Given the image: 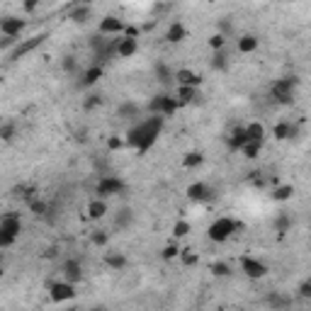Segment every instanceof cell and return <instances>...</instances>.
I'll return each instance as SVG.
<instances>
[{
  "instance_id": "cell-55",
  "label": "cell",
  "mask_w": 311,
  "mask_h": 311,
  "mask_svg": "<svg viewBox=\"0 0 311 311\" xmlns=\"http://www.w3.org/2000/svg\"><path fill=\"white\" fill-rule=\"evenodd\" d=\"M75 139H78L81 144H85V141H88V137H85V131H78V134H75Z\"/></svg>"
},
{
  "instance_id": "cell-50",
  "label": "cell",
  "mask_w": 311,
  "mask_h": 311,
  "mask_svg": "<svg viewBox=\"0 0 311 311\" xmlns=\"http://www.w3.org/2000/svg\"><path fill=\"white\" fill-rule=\"evenodd\" d=\"M122 146H124V141H122L119 137H110V139H107V148H110V151H119Z\"/></svg>"
},
{
  "instance_id": "cell-2",
  "label": "cell",
  "mask_w": 311,
  "mask_h": 311,
  "mask_svg": "<svg viewBox=\"0 0 311 311\" xmlns=\"http://www.w3.org/2000/svg\"><path fill=\"white\" fill-rule=\"evenodd\" d=\"M241 229H243L241 221L231 219V217H219V219H214L209 224L207 236H209V241H214V243H224V241H229V238Z\"/></svg>"
},
{
  "instance_id": "cell-8",
  "label": "cell",
  "mask_w": 311,
  "mask_h": 311,
  "mask_svg": "<svg viewBox=\"0 0 311 311\" xmlns=\"http://www.w3.org/2000/svg\"><path fill=\"white\" fill-rule=\"evenodd\" d=\"M25 25H27L25 20L8 15V17L0 20V34H3V37H10V39H17L20 34L25 32Z\"/></svg>"
},
{
  "instance_id": "cell-49",
  "label": "cell",
  "mask_w": 311,
  "mask_h": 311,
  "mask_svg": "<svg viewBox=\"0 0 311 311\" xmlns=\"http://www.w3.org/2000/svg\"><path fill=\"white\" fill-rule=\"evenodd\" d=\"M297 292H299L302 299H309V297H311V280H304V282L299 284V289H297Z\"/></svg>"
},
{
  "instance_id": "cell-15",
  "label": "cell",
  "mask_w": 311,
  "mask_h": 311,
  "mask_svg": "<svg viewBox=\"0 0 311 311\" xmlns=\"http://www.w3.org/2000/svg\"><path fill=\"white\" fill-rule=\"evenodd\" d=\"M273 137L277 141H287V139H297L299 137V124H292V122H277L273 129Z\"/></svg>"
},
{
  "instance_id": "cell-7",
  "label": "cell",
  "mask_w": 311,
  "mask_h": 311,
  "mask_svg": "<svg viewBox=\"0 0 311 311\" xmlns=\"http://www.w3.org/2000/svg\"><path fill=\"white\" fill-rule=\"evenodd\" d=\"M44 39H46V34H37V37L20 42V44L15 46L12 51H10V61H20V59H25L27 54H32L34 49H39V46L44 44Z\"/></svg>"
},
{
  "instance_id": "cell-19",
  "label": "cell",
  "mask_w": 311,
  "mask_h": 311,
  "mask_svg": "<svg viewBox=\"0 0 311 311\" xmlns=\"http://www.w3.org/2000/svg\"><path fill=\"white\" fill-rule=\"evenodd\" d=\"M226 144H229L231 151H241V148L248 144V139H246V129L243 127H236L234 131L229 134V139H226Z\"/></svg>"
},
{
  "instance_id": "cell-43",
  "label": "cell",
  "mask_w": 311,
  "mask_h": 311,
  "mask_svg": "<svg viewBox=\"0 0 311 311\" xmlns=\"http://www.w3.org/2000/svg\"><path fill=\"white\" fill-rule=\"evenodd\" d=\"M187 234H190V221H175L173 236H175V238H185Z\"/></svg>"
},
{
  "instance_id": "cell-9",
  "label": "cell",
  "mask_w": 311,
  "mask_h": 311,
  "mask_svg": "<svg viewBox=\"0 0 311 311\" xmlns=\"http://www.w3.org/2000/svg\"><path fill=\"white\" fill-rule=\"evenodd\" d=\"M49 292H51V299H54L56 304H61V302H71L75 297V284L71 282H54L51 287H49Z\"/></svg>"
},
{
  "instance_id": "cell-4",
  "label": "cell",
  "mask_w": 311,
  "mask_h": 311,
  "mask_svg": "<svg viewBox=\"0 0 311 311\" xmlns=\"http://www.w3.org/2000/svg\"><path fill=\"white\" fill-rule=\"evenodd\" d=\"M124 190H127V185L117 175H102L98 180V187H95L98 200H105V197H112V195H122Z\"/></svg>"
},
{
  "instance_id": "cell-11",
  "label": "cell",
  "mask_w": 311,
  "mask_h": 311,
  "mask_svg": "<svg viewBox=\"0 0 311 311\" xmlns=\"http://www.w3.org/2000/svg\"><path fill=\"white\" fill-rule=\"evenodd\" d=\"M137 51H139V39H129V37H122V34L114 39V54L119 59H131Z\"/></svg>"
},
{
  "instance_id": "cell-14",
  "label": "cell",
  "mask_w": 311,
  "mask_h": 311,
  "mask_svg": "<svg viewBox=\"0 0 311 311\" xmlns=\"http://www.w3.org/2000/svg\"><path fill=\"white\" fill-rule=\"evenodd\" d=\"M214 197H217V195L211 192L207 183H192L187 187V200H192V202H209V200H214Z\"/></svg>"
},
{
  "instance_id": "cell-3",
  "label": "cell",
  "mask_w": 311,
  "mask_h": 311,
  "mask_svg": "<svg viewBox=\"0 0 311 311\" xmlns=\"http://www.w3.org/2000/svg\"><path fill=\"white\" fill-rule=\"evenodd\" d=\"M299 85L297 78H280L270 85V92H273V100L280 102V105H292L294 102V88Z\"/></svg>"
},
{
  "instance_id": "cell-18",
  "label": "cell",
  "mask_w": 311,
  "mask_h": 311,
  "mask_svg": "<svg viewBox=\"0 0 311 311\" xmlns=\"http://www.w3.org/2000/svg\"><path fill=\"white\" fill-rule=\"evenodd\" d=\"M175 100L180 102V107L183 105H195V102H202V95L197 88H178L175 92Z\"/></svg>"
},
{
  "instance_id": "cell-51",
  "label": "cell",
  "mask_w": 311,
  "mask_h": 311,
  "mask_svg": "<svg viewBox=\"0 0 311 311\" xmlns=\"http://www.w3.org/2000/svg\"><path fill=\"white\" fill-rule=\"evenodd\" d=\"M248 180H250V185H256V187H263V185L267 183L265 178H263V173H250V178H248Z\"/></svg>"
},
{
  "instance_id": "cell-46",
  "label": "cell",
  "mask_w": 311,
  "mask_h": 311,
  "mask_svg": "<svg viewBox=\"0 0 311 311\" xmlns=\"http://www.w3.org/2000/svg\"><path fill=\"white\" fill-rule=\"evenodd\" d=\"M209 46L214 49V51H221V49L226 46V37H221L219 32H217V34H211V37H209Z\"/></svg>"
},
{
  "instance_id": "cell-35",
  "label": "cell",
  "mask_w": 311,
  "mask_h": 311,
  "mask_svg": "<svg viewBox=\"0 0 311 311\" xmlns=\"http://www.w3.org/2000/svg\"><path fill=\"white\" fill-rule=\"evenodd\" d=\"M15 137H17V124H15V122L0 124V139H3V141H12Z\"/></svg>"
},
{
  "instance_id": "cell-26",
  "label": "cell",
  "mask_w": 311,
  "mask_h": 311,
  "mask_svg": "<svg viewBox=\"0 0 311 311\" xmlns=\"http://www.w3.org/2000/svg\"><path fill=\"white\" fill-rule=\"evenodd\" d=\"M180 110V102L175 100V95H163V105H161V117H170Z\"/></svg>"
},
{
  "instance_id": "cell-40",
  "label": "cell",
  "mask_w": 311,
  "mask_h": 311,
  "mask_svg": "<svg viewBox=\"0 0 311 311\" xmlns=\"http://www.w3.org/2000/svg\"><path fill=\"white\" fill-rule=\"evenodd\" d=\"M102 105V95H98V92H92V95H88L85 100H83V110H95V107H100Z\"/></svg>"
},
{
  "instance_id": "cell-22",
  "label": "cell",
  "mask_w": 311,
  "mask_h": 311,
  "mask_svg": "<svg viewBox=\"0 0 311 311\" xmlns=\"http://www.w3.org/2000/svg\"><path fill=\"white\" fill-rule=\"evenodd\" d=\"M105 214H107V202L105 200H92L90 204H88V219L98 221V219H102Z\"/></svg>"
},
{
  "instance_id": "cell-10",
  "label": "cell",
  "mask_w": 311,
  "mask_h": 311,
  "mask_svg": "<svg viewBox=\"0 0 311 311\" xmlns=\"http://www.w3.org/2000/svg\"><path fill=\"white\" fill-rule=\"evenodd\" d=\"M173 81L178 83V88H200L202 85V75L190 71V68H178L173 73Z\"/></svg>"
},
{
  "instance_id": "cell-44",
  "label": "cell",
  "mask_w": 311,
  "mask_h": 311,
  "mask_svg": "<svg viewBox=\"0 0 311 311\" xmlns=\"http://www.w3.org/2000/svg\"><path fill=\"white\" fill-rule=\"evenodd\" d=\"M61 68H64L66 73H75V71H78V61H75V56H64V59H61Z\"/></svg>"
},
{
  "instance_id": "cell-39",
  "label": "cell",
  "mask_w": 311,
  "mask_h": 311,
  "mask_svg": "<svg viewBox=\"0 0 311 311\" xmlns=\"http://www.w3.org/2000/svg\"><path fill=\"white\" fill-rule=\"evenodd\" d=\"M211 275H214V277H229V275H231L229 263H224V260H217V263H211Z\"/></svg>"
},
{
  "instance_id": "cell-53",
  "label": "cell",
  "mask_w": 311,
  "mask_h": 311,
  "mask_svg": "<svg viewBox=\"0 0 311 311\" xmlns=\"http://www.w3.org/2000/svg\"><path fill=\"white\" fill-rule=\"evenodd\" d=\"M37 8H39V3H37V0H27V3L22 5V10H25V12H34Z\"/></svg>"
},
{
  "instance_id": "cell-52",
  "label": "cell",
  "mask_w": 311,
  "mask_h": 311,
  "mask_svg": "<svg viewBox=\"0 0 311 311\" xmlns=\"http://www.w3.org/2000/svg\"><path fill=\"white\" fill-rule=\"evenodd\" d=\"M219 34L221 37H226V34H229V32H234V25H231V22H226V20H219Z\"/></svg>"
},
{
  "instance_id": "cell-28",
  "label": "cell",
  "mask_w": 311,
  "mask_h": 311,
  "mask_svg": "<svg viewBox=\"0 0 311 311\" xmlns=\"http://www.w3.org/2000/svg\"><path fill=\"white\" fill-rule=\"evenodd\" d=\"M267 304L273 306V311H282V309H287V306L292 304V299H289V297H284V294H280V292H273L270 297H267Z\"/></svg>"
},
{
  "instance_id": "cell-34",
  "label": "cell",
  "mask_w": 311,
  "mask_h": 311,
  "mask_svg": "<svg viewBox=\"0 0 311 311\" xmlns=\"http://www.w3.org/2000/svg\"><path fill=\"white\" fill-rule=\"evenodd\" d=\"M180 263H183L185 267H195L197 265V260H200V256H197V253H195L192 248H185V250H180Z\"/></svg>"
},
{
  "instance_id": "cell-56",
  "label": "cell",
  "mask_w": 311,
  "mask_h": 311,
  "mask_svg": "<svg viewBox=\"0 0 311 311\" xmlns=\"http://www.w3.org/2000/svg\"><path fill=\"white\" fill-rule=\"evenodd\" d=\"M0 275H3V256H0Z\"/></svg>"
},
{
  "instance_id": "cell-16",
  "label": "cell",
  "mask_w": 311,
  "mask_h": 311,
  "mask_svg": "<svg viewBox=\"0 0 311 311\" xmlns=\"http://www.w3.org/2000/svg\"><path fill=\"white\" fill-rule=\"evenodd\" d=\"M61 273H64L66 282L75 284V282H81V277H83V265L75 260V258H68L64 263V267H61Z\"/></svg>"
},
{
  "instance_id": "cell-31",
  "label": "cell",
  "mask_w": 311,
  "mask_h": 311,
  "mask_svg": "<svg viewBox=\"0 0 311 311\" xmlns=\"http://www.w3.org/2000/svg\"><path fill=\"white\" fill-rule=\"evenodd\" d=\"M102 73H105V71H102V66L92 64L90 68H88V71L83 73V85H95V83H98V81L102 78Z\"/></svg>"
},
{
  "instance_id": "cell-42",
  "label": "cell",
  "mask_w": 311,
  "mask_h": 311,
  "mask_svg": "<svg viewBox=\"0 0 311 311\" xmlns=\"http://www.w3.org/2000/svg\"><path fill=\"white\" fill-rule=\"evenodd\" d=\"M90 241H92V243H95L98 248H105L107 243H110V234H107V231H95V234L90 236Z\"/></svg>"
},
{
  "instance_id": "cell-1",
  "label": "cell",
  "mask_w": 311,
  "mask_h": 311,
  "mask_svg": "<svg viewBox=\"0 0 311 311\" xmlns=\"http://www.w3.org/2000/svg\"><path fill=\"white\" fill-rule=\"evenodd\" d=\"M163 124L165 117H161V114H151V117L141 119L127 131V144L131 148H137V153H146L148 148L156 144V139L161 137Z\"/></svg>"
},
{
  "instance_id": "cell-24",
  "label": "cell",
  "mask_w": 311,
  "mask_h": 311,
  "mask_svg": "<svg viewBox=\"0 0 311 311\" xmlns=\"http://www.w3.org/2000/svg\"><path fill=\"white\" fill-rule=\"evenodd\" d=\"M105 265L112 267V270H122V267H127V256H124V253H119V250L105 253Z\"/></svg>"
},
{
  "instance_id": "cell-48",
  "label": "cell",
  "mask_w": 311,
  "mask_h": 311,
  "mask_svg": "<svg viewBox=\"0 0 311 311\" xmlns=\"http://www.w3.org/2000/svg\"><path fill=\"white\" fill-rule=\"evenodd\" d=\"M15 241H17L15 236H10V234H5V231H0V248H10V246H15Z\"/></svg>"
},
{
  "instance_id": "cell-21",
  "label": "cell",
  "mask_w": 311,
  "mask_h": 311,
  "mask_svg": "<svg viewBox=\"0 0 311 311\" xmlns=\"http://www.w3.org/2000/svg\"><path fill=\"white\" fill-rule=\"evenodd\" d=\"M246 129V139L248 141H256V144H263V137H265V127L260 122H250Z\"/></svg>"
},
{
  "instance_id": "cell-20",
  "label": "cell",
  "mask_w": 311,
  "mask_h": 311,
  "mask_svg": "<svg viewBox=\"0 0 311 311\" xmlns=\"http://www.w3.org/2000/svg\"><path fill=\"white\" fill-rule=\"evenodd\" d=\"M92 15V8L88 5V3H78V5H73V10H71V20L73 22H78V25H83V22H88Z\"/></svg>"
},
{
  "instance_id": "cell-30",
  "label": "cell",
  "mask_w": 311,
  "mask_h": 311,
  "mask_svg": "<svg viewBox=\"0 0 311 311\" xmlns=\"http://www.w3.org/2000/svg\"><path fill=\"white\" fill-rule=\"evenodd\" d=\"M209 66L214 68V71H226V68H229V54H226L224 49H221V51H214Z\"/></svg>"
},
{
  "instance_id": "cell-36",
  "label": "cell",
  "mask_w": 311,
  "mask_h": 311,
  "mask_svg": "<svg viewBox=\"0 0 311 311\" xmlns=\"http://www.w3.org/2000/svg\"><path fill=\"white\" fill-rule=\"evenodd\" d=\"M15 195L22 197V200L32 202V200H37V187L34 185H20V187H15Z\"/></svg>"
},
{
  "instance_id": "cell-45",
  "label": "cell",
  "mask_w": 311,
  "mask_h": 311,
  "mask_svg": "<svg viewBox=\"0 0 311 311\" xmlns=\"http://www.w3.org/2000/svg\"><path fill=\"white\" fill-rule=\"evenodd\" d=\"M178 256H180V248H178V243H170V246H165L163 253H161V258H163V260H175Z\"/></svg>"
},
{
  "instance_id": "cell-17",
  "label": "cell",
  "mask_w": 311,
  "mask_h": 311,
  "mask_svg": "<svg viewBox=\"0 0 311 311\" xmlns=\"http://www.w3.org/2000/svg\"><path fill=\"white\" fill-rule=\"evenodd\" d=\"M187 39V29H185L183 22H170V27H168V32H165V42H170V44H180V42H185Z\"/></svg>"
},
{
  "instance_id": "cell-29",
  "label": "cell",
  "mask_w": 311,
  "mask_h": 311,
  "mask_svg": "<svg viewBox=\"0 0 311 311\" xmlns=\"http://www.w3.org/2000/svg\"><path fill=\"white\" fill-rule=\"evenodd\" d=\"M292 195H294V187H292V185H275V187H273V195H270V197H273L275 202H287L289 197H292Z\"/></svg>"
},
{
  "instance_id": "cell-41",
  "label": "cell",
  "mask_w": 311,
  "mask_h": 311,
  "mask_svg": "<svg viewBox=\"0 0 311 311\" xmlns=\"http://www.w3.org/2000/svg\"><path fill=\"white\" fill-rule=\"evenodd\" d=\"M29 209H32V214H37V217H46V211H49V204L46 202H42L37 197V200L29 202Z\"/></svg>"
},
{
  "instance_id": "cell-37",
  "label": "cell",
  "mask_w": 311,
  "mask_h": 311,
  "mask_svg": "<svg viewBox=\"0 0 311 311\" xmlns=\"http://www.w3.org/2000/svg\"><path fill=\"white\" fill-rule=\"evenodd\" d=\"M204 163V156L200 151H192V153H185L183 158V168H197V165Z\"/></svg>"
},
{
  "instance_id": "cell-13",
  "label": "cell",
  "mask_w": 311,
  "mask_h": 311,
  "mask_svg": "<svg viewBox=\"0 0 311 311\" xmlns=\"http://www.w3.org/2000/svg\"><path fill=\"white\" fill-rule=\"evenodd\" d=\"M0 231H5V234H10V236H15V238L22 234V221H20L17 211H8V214L0 219Z\"/></svg>"
},
{
  "instance_id": "cell-23",
  "label": "cell",
  "mask_w": 311,
  "mask_h": 311,
  "mask_svg": "<svg viewBox=\"0 0 311 311\" xmlns=\"http://www.w3.org/2000/svg\"><path fill=\"white\" fill-rule=\"evenodd\" d=\"M273 226H275V231H277L280 236H284L287 231L292 229V214H287V211H280V214L275 217Z\"/></svg>"
},
{
  "instance_id": "cell-38",
  "label": "cell",
  "mask_w": 311,
  "mask_h": 311,
  "mask_svg": "<svg viewBox=\"0 0 311 311\" xmlns=\"http://www.w3.org/2000/svg\"><path fill=\"white\" fill-rule=\"evenodd\" d=\"M260 148H263V144H256V141H248L246 146L241 148V153H243V158H248V161H253V158H258V153H260Z\"/></svg>"
},
{
  "instance_id": "cell-5",
  "label": "cell",
  "mask_w": 311,
  "mask_h": 311,
  "mask_svg": "<svg viewBox=\"0 0 311 311\" xmlns=\"http://www.w3.org/2000/svg\"><path fill=\"white\" fill-rule=\"evenodd\" d=\"M90 49L95 51V61H98V66H102L105 61H110V59H114V39L112 42H107V39L102 37V34H95V37H90Z\"/></svg>"
},
{
  "instance_id": "cell-54",
  "label": "cell",
  "mask_w": 311,
  "mask_h": 311,
  "mask_svg": "<svg viewBox=\"0 0 311 311\" xmlns=\"http://www.w3.org/2000/svg\"><path fill=\"white\" fill-rule=\"evenodd\" d=\"M15 42H17V39H10V37H3V39H0V49H5V46H12V44H15Z\"/></svg>"
},
{
  "instance_id": "cell-12",
  "label": "cell",
  "mask_w": 311,
  "mask_h": 311,
  "mask_svg": "<svg viewBox=\"0 0 311 311\" xmlns=\"http://www.w3.org/2000/svg\"><path fill=\"white\" fill-rule=\"evenodd\" d=\"M100 34L102 37H107V34H114V37H119L122 32H124V20L114 17V15H105V17L100 20Z\"/></svg>"
},
{
  "instance_id": "cell-6",
  "label": "cell",
  "mask_w": 311,
  "mask_h": 311,
  "mask_svg": "<svg viewBox=\"0 0 311 311\" xmlns=\"http://www.w3.org/2000/svg\"><path fill=\"white\" fill-rule=\"evenodd\" d=\"M241 270H243V275L250 277V280H263V277L270 273L265 263H260L258 258H250V256L241 258Z\"/></svg>"
},
{
  "instance_id": "cell-32",
  "label": "cell",
  "mask_w": 311,
  "mask_h": 311,
  "mask_svg": "<svg viewBox=\"0 0 311 311\" xmlns=\"http://www.w3.org/2000/svg\"><path fill=\"white\" fill-rule=\"evenodd\" d=\"M131 221H134V211L119 209L117 217H114V226H117V229H127V226H131Z\"/></svg>"
},
{
  "instance_id": "cell-47",
  "label": "cell",
  "mask_w": 311,
  "mask_h": 311,
  "mask_svg": "<svg viewBox=\"0 0 311 311\" xmlns=\"http://www.w3.org/2000/svg\"><path fill=\"white\" fill-rule=\"evenodd\" d=\"M139 34H141V27H139V25H124V32H122V37L139 39Z\"/></svg>"
},
{
  "instance_id": "cell-25",
  "label": "cell",
  "mask_w": 311,
  "mask_h": 311,
  "mask_svg": "<svg viewBox=\"0 0 311 311\" xmlns=\"http://www.w3.org/2000/svg\"><path fill=\"white\" fill-rule=\"evenodd\" d=\"M238 51H241V54H253V51H256L258 49V37L256 34H243V37L238 39Z\"/></svg>"
},
{
  "instance_id": "cell-33",
  "label": "cell",
  "mask_w": 311,
  "mask_h": 311,
  "mask_svg": "<svg viewBox=\"0 0 311 311\" xmlns=\"http://www.w3.org/2000/svg\"><path fill=\"white\" fill-rule=\"evenodd\" d=\"M156 78L163 83V85L173 81V71L168 68V64H163V61H158V64H156Z\"/></svg>"
},
{
  "instance_id": "cell-27",
  "label": "cell",
  "mask_w": 311,
  "mask_h": 311,
  "mask_svg": "<svg viewBox=\"0 0 311 311\" xmlns=\"http://www.w3.org/2000/svg\"><path fill=\"white\" fill-rule=\"evenodd\" d=\"M117 117L122 119H137L139 117V105L137 102H122L117 107Z\"/></svg>"
},
{
  "instance_id": "cell-57",
  "label": "cell",
  "mask_w": 311,
  "mask_h": 311,
  "mask_svg": "<svg viewBox=\"0 0 311 311\" xmlns=\"http://www.w3.org/2000/svg\"><path fill=\"white\" fill-rule=\"evenodd\" d=\"M66 311H78V309H66Z\"/></svg>"
}]
</instances>
